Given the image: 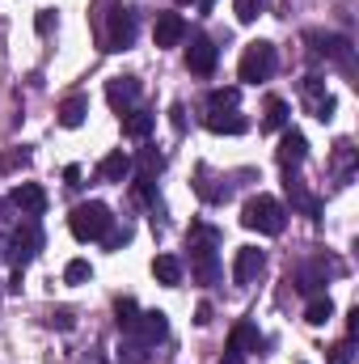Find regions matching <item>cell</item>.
<instances>
[{"label": "cell", "instance_id": "9", "mask_svg": "<svg viewBox=\"0 0 359 364\" xmlns=\"http://www.w3.org/2000/svg\"><path fill=\"white\" fill-rule=\"evenodd\" d=\"M140 77H114V81H106V102L118 110V114H127V110H136V102H140Z\"/></svg>", "mask_w": 359, "mask_h": 364}, {"label": "cell", "instance_id": "6", "mask_svg": "<svg viewBox=\"0 0 359 364\" xmlns=\"http://www.w3.org/2000/svg\"><path fill=\"white\" fill-rule=\"evenodd\" d=\"M38 250H43V229H38V220H26V225L13 233V242H9V263H13L17 272H26V263H30Z\"/></svg>", "mask_w": 359, "mask_h": 364}, {"label": "cell", "instance_id": "17", "mask_svg": "<svg viewBox=\"0 0 359 364\" xmlns=\"http://www.w3.org/2000/svg\"><path fill=\"white\" fill-rule=\"evenodd\" d=\"M153 127H157V114H153V110H140V106H136V110L123 114V136H127V140H148Z\"/></svg>", "mask_w": 359, "mask_h": 364}, {"label": "cell", "instance_id": "12", "mask_svg": "<svg viewBox=\"0 0 359 364\" xmlns=\"http://www.w3.org/2000/svg\"><path fill=\"white\" fill-rule=\"evenodd\" d=\"M263 272H267V255L258 246H241L237 259H233V279L237 284H254Z\"/></svg>", "mask_w": 359, "mask_h": 364}, {"label": "cell", "instance_id": "19", "mask_svg": "<svg viewBox=\"0 0 359 364\" xmlns=\"http://www.w3.org/2000/svg\"><path fill=\"white\" fill-rule=\"evenodd\" d=\"M85 114H89V97L72 93V97H64V102H60V123H64V127H81V123H85Z\"/></svg>", "mask_w": 359, "mask_h": 364}, {"label": "cell", "instance_id": "15", "mask_svg": "<svg viewBox=\"0 0 359 364\" xmlns=\"http://www.w3.org/2000/svg\"><path fill=\"white\" fill-rule=\"evenodd\" d=\"M207 132H216V136H241V132H250V119L245 114H237V110H207Z\"/></svg>", "mask_w": 359, "mask_h": 364}, {"label": "cell", "instance_id": "32", "mask_svg": "<svg viewBox=\"0 0 359 364\" xmlns=\"http://www.w3.org/2000/svg\"><path fill=\"white\" fill-rule=\"evenodd\" d=\"M55 21H60V17H55V9H38L34 30H38V34H51V30H55Z\"/></svg>", "mask_w": 359, "mask_h": 364}, {"label": "cell", "instance_id": "31", "mask_svg": "<svg viewBox=\"0 0 359 364\" xmlns=\"http://www.w3.org/2000/svg\"><path fill=\"white\" fill-rule=\"evenodd\" d=\"M101 242H106V250H118V246H127V242H131V229H127V225H123V229H114V225H110V233H106Z\"/></svg>", "mask_w": 359, "mask_h": 364}, {"label": "cell", "instance_id": "7", "mask_svg": "<svg viewBox=\"0 0 359 364\" xmlns=\"http://www.w3.org/2000/svg\"><path fill=\"white\" fill-rule=\"evenodd\" d=\"M220 64V47L207 38V34H190V47H186V68L194 77H211Z\"/></svg>", "mask_w": 359, "mask_h": 364}, {"label": "cell", "instance_id": "3", "mask_svg": "<svg viewBox=\"0 0 359 364\" xmlns=\"http://www.w3.org/2000/svg\"><path fill=\"white\" fill-rule=\"evenodd\" d=\"M110 225H114V216H110V208L106 203H77L72 208V216H68V229H72V237L77 242H101L106 233H110Z\"/></svg>", "mask_w": 359, "mask_h": 364}, {"label": "cell", "instance_id": "34", "mask_svg": "<svg viewBox=\"0 0 359 364\" xmlns=\"http://www.w3.org/2000/svg\"><path fill=\"white\" fill-rule=\"evenodd\" d=\"M194 322H199V326H211V305H207V301L194 309Z\"/></svg>", "mask_w": 359, "mask_h": 364}, {"label": "cell", "instance_id": "8", "mask_svg": "<svg viewBox=\"0 0 359 364\" xmlns=\"http://www.w3.org/2000/svg\"><path fill=\"white\" fill-rule=\"evenodd\" d=\"M258 343H263L258 326H254V322H237L233 335H228V343H224V360L220 364H245L250 352H258Z\"/></svg>", "mask_w": 359, "mask_h": 364}, {"label": "cell", "instance_id": "5", "mask_svg": "<svg viewBox=\"0 0 359 364\" xmlns=\"http://www.w3.org/2000/svg\"><path fill=\"white\" fill-rule=\"evenodd\" d=\"M275 64H279V55H275V43H267V38H258V43H250V47L241 51L237 77H241L245 85H258V81H270Z\"/></svg>", "mask_w": 359, "mask_h": 364}, {"label": "cell", "instance_id": "29", "mask_svg": "<svg viewBox=\"0 0 359 364\" xmlns=\"http://www.w3.org/2000/svg\"><path fill=\"white\" fill-rule=\"evenodd\" d=\"M93 275V267H89V259H72L68 267H64V284H85Z\"/></svg>", "mask_w": 359, "mask_h": 364}, {"label": "cell", "instance_id": "4", "mask_svg": "<svg viewBox=\"0 0 359 364\" xmlns=\"http://www.w3.org/2000/svg\"><path fill=\"white\" fill-rule=\"evenodd\" d=\"M216 242L220 233L216 229H190V272L199 284H211L220 275V263H216Z\"/></svg>", "mask_w": 359, "mask_h": 364}, {"label": "cell", "instance_id": "30", "mask_svg": "<svg viewBox=\"0 0 359 364\" xmlns=\"http://www.w3.org/2000/svg\"><path fill=\"white\" fill-rule=\"evenodd\" d=\"M233 9H237V21H245V26H250V21H258V13H263V0H237Z\"/></svg>", "mask_w": 359, "mask_h": 364}, {"label": "cell", "instance_id": "39", "mask_svg": "<svg viewBox=\"0 0 359 364\" xmlns=\"http://www.w3.org/2000/svg\"><path fill=\"white\" fill-rule=\"evenodd\" d=\"M93 364H101V360H93Z\"/></svg>", "mask_w": 359, "mask_h": 364}, {"label": "cell", "instance_id": "27", "mask_svg": "<svg viewBox=\"0 0 359 364\" xmlns=\"http://www.w3.org/2000/svg\"><path fill=\"white\" fill-rule=\"evenodd\" d=\"M355 360V339L347 335V339H338L334 348H330V356H326V364H351Z\"/></svg>", "mask_w": 359, "mask_h": 364}, {"label": "cell", "instance_id": "13", "mask_svg": "<svg viewBox=\"0 0 359 364\" xmlns=\"http://www.w3.org/2000/svg\"><path fill=\"white\" fill-rule=\"evenodd\" d=\"M186 38V17L182 13H157V26H153V43L165 51V47H178Z\"/></svg>", "mask_w": 359, "mask_h": 364}, {"label": "cell", "instance_id": "28", "mask_svg": "<svg viewBox=\"0 0 359 364\" xmlns=\"http://www.w3.org/2000/svg\"><path fill=\"white\" fill-rule=\"evenodd\" d=\"M161 166H165V157H161L157 149H144V153H140V174H144V178H157Z\"/></svg>", "mask_w": 359, "mask_h": 364}, {"label": "cell", "instance_id": "23", "mask_svg": "<svg viewBox=\"0 0 359 364\" xmlns=\"http://www.w3.org/2000/svg\"><path fill=\"white\" fill-rule=\"evenodd\" d=\"M114 322H118V331H123V335H131V331H136V322H140V305H136L131 296H123V301L114 305Z\"/></svg>", "mask_w": 359, "mask_h": 364}, {"label": "cell", "instance_id": "11", "mask_svg": "<svg viewBox=\"0 0 359 364\" xmlns=\"http://www.w3.org/2000/svg\"><path fill=\"white\" fill-rule=\"evenodd\" d=\"M300 97H304V106L313 110V119H321V123L334 119V97L326 93L321 77H304V81H300Z\"/></svg>", "mask_w": 359, "mask_h": 364}, {"label": "cell", "instance_id": "26", "mask_svg": "<svg viewBox=\"0 0 359 364\" xmlns=\"http://www.w3.org/2000/svg\"><path fill=\"white\" fill-rule=\"evenodd\" d=\"M118 360L123 364H144L148 360V343H140L136 335H127V343L118 348Z\"/></svg>", "mask_w": 359, "mask_h": 364}, {"label": "cell", "instance_id": "21", "mask_svg": "<svg viewBox=\"0 0 359 364\" xmlns=\"http://www.w3.org/2000/svg\"><path fill=\"white\" fill-rule=\"evenodd\" d=\"M287 114H292V106L283 97H267V106H263V132H283Z\"/></svg>", "mask_w": 359, "mask_h": 364}, {"label": "cell", "instance_id": "33", "mask_svg": "<svg viewBox=\"0 0 359 364\" xmlns=\"http://www.w3.org/2000/svg\"><path fill=\"white\" fill-rule=\"evenodd\" d=\"M51 326H60V331H72V309H55V314H51Z\"/></svg>", "mask_w": 359, "mask_h": 364}, {"label": "cell", "instance_id": "38", "mask_svg": "<svg viewBox=\"0 0 359 364\" xmlns=\"http://www.w3.org/2000/svg\"><path fill=\"white\" fill-rule=\"evenodd\" d=\"M0 296H4V284H0Z\"/></svg>", "mask_w": 359, "mask_h": 364}, {"label": "cell", "instance_id": "36", "mask_svg": "<svg viewBox=\"0 0 359 364\" xmlns=\"http://www.w3.org/2000/svg\"><path fill=\"white\" fill-rule=\"evenodd\" d=\"M64 178H68V186H77V182H81V170H77V166H68V170H64Z\"/></svg>", "mask_w": 359, "mask_h": 364}, {"label": "cell", "instance_id": "24", "mask_svg": "<svg viewBox=\"0 0 359 364\" xmlns=\"http://www.w3.org/2000/svg\"><path fill=\"white\" fill-rule=\"evenodd\" d=\"M194 191H199L207 203H224V199H228V186H216L211 170H199V182H194Z\"/></svg>", "mask_w": 359, "mask_h": 364}, {"label": "cell", "instance_id": "16", "mask_svg": "<svg viewBox=\"0 0 359 364\" xmlns=\"http://www.w3.org/2000/svg\"><path fill=\"white\" fill-rule=\"evenodd\" d=\"M97 178H101V182H127V178H131V157H127L123 149L106 153V157L97 161Z\"/></svg>", "mask_w": 359, "mask_h": 364}, {"label": "cell", "instance_id": "18", "mask_svg": "<svg viewBox=\"0 0 359 364\" xmlns=\"http://www.w3.org/2000/svg\"><path fill=\"white\" fill-rule=\"evenodd\" d=\"M304 157H309V140H304L300 132H287V127H283V140H279V161L292 170V166H300Z\"/></svg>", "mask_w": 359, "mask_h": 364}, {"label": "cell", "instance_id": "22", "mask_svg": "<svg viewBox=\"0 0 359 364\" xmlns=\"http://www.w3.org/2000/svg\"><path fill=\"white\" fill-rule=\"evenodd\" d=\"M330 318H334V301H330L326 292H321V296H313V301L304 305V322H309V326H326Z\"/></svg>", "mask_w": 359, "mask_h": 364}, {"label": "cell", "instance_id": "20", "mask_svg": "<svg viewBox=\"0 0 359 364\" xmlns=\"http://www.w3.org/2000/svg\"><path fill=\"white\" fill-rule=\"evenodd\" d=\"M153 275H157L165 288H178L182 284V259L178 255H157V259H153Z\"/></svg>", "mask_w": 359, "mask_h": 364}, {"label": "cell", "instance_id": "25", "mask_svg": "<svg viewBox=\"0 0 359 364\" xmlns=\"http://www.w3.org/2000/svg\"><path fill=\"white\" fill-rule=\"evenodd\" d=\"M237 97H241L237 85H228V90H211L207 93V110H237Z\"/></svg>", "mask_w": 359, "mask_h": 364}, {"label": "cell", "instance_id": "2", "mask_svg": "<svg viewBox=\"0 0 359 364\" xmlns=\"http://www.w3.org/2000/svg\"><path fill=\"white\" fill-rule=\"evenodd\" d=\"M140 34V13L131 4H106V26H101V47L106 51H127Z\"/></svg>", "mask_w": 359, "mask_h": 364}, {"label": "cell", "instance_id": "35", "mask_svg": "<svg viewBox=\"0 0 359 364\" xmlns=\"http://www.w3.org/2000/svg\"><path fill=\"white\" fill-rule=\"evenodd\" d=\"M4 288H9V292H21V272H17V267H13V275H9V284H4Z\"/></svg>", "mask_w": 359, "mask_h": 364}, {"label": "cell", "instance_id": "1", "mask_svg": "<svg viewBox=\"0 0 359 364\" xmlns=\"http://www.w3.org/2000/svg\"><path fill=\"white\" fill-rule=\"evenodd\" d=\"M241 225L263 233V237H279L283 225H287V212H283V203L275 195H250L245 208H241Z\"/></svg>", "mask_w": 359, "mask_h": 364}, {"label": "cell", "instance_id": "10", "mask_svg": "<svg viewBox=\"0 0 359 364\" xmlns=\"http://www.w3.org/2000/svg\"><path fill=\"white\" fill-rule=\"evenodd\" d=\"M9 203H13L21 216H30V220H34V216H43V212H47V191H43L38 182H17V186H13V195H9Z\"/></svg>", "mask_w": 359, "mask_h": 364}, {"label": "cell", "instance_id": "37", "mask_svg": "<svg viewBox=\"0 0 359 364\" xmlns=\"http://www.w3.org/2000/svg\"><path fill=\"white\" fill-rule=\"evenodd\" d=\"M178 4H194V0H178Z\"/></svg>", "mask_w": 359, "mask_h": 364}, {"label": "cell", "instance_id": "14", "mask_svg": "<svg viewBox=\"0 0 359 364\" xmlns=\"http://www.w3.org/2000/svg\"><path fill=\"white\" fill-rule=\"evenodd\" d=\"M131 335H136L140 343H148V348H153V343H161V339L170 335V322H165V314H161V309H144Z\"/></svg>", "mask_w": 359, "mask_h": 364}]
</instances>
